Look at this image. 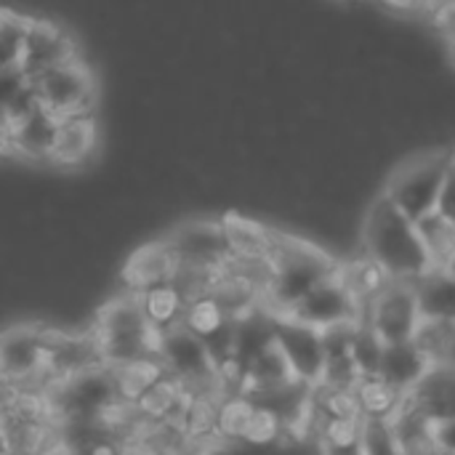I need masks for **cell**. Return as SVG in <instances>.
Instances as JSON below:
<instances>
[{"mask_svg":"<svg viewBox=\"0 0 455 455\" xmlns=\"http://www.w3.org/2000/svg\"><path fill=\"white\" fill-rule=\"evenodd\" d=\"M419 235L427 245V253L435 264V269H445L455 259V224L448 221L440 211L424 216L416 221Z\"/></svg>","mask_w":455,"mask_h":455,"instance_id":"cell-19","label":"cell"},{"mask_svg":"<svg viewBox=\"0 0 455 455\" xmlns=\"http://www.w3.org/2000/svg\"><path fill=\"white\" fill-rule=\"evenodd\" d=\"M179 261L221 269L232 259L224 219H184L163 235Z\"/></svg>","mask_w":455,"mask_h":455,"instance_id":"cell-6","label":"cell"},{"mask_svg":"<svg viewBox=\"0 0 455 455\" xmlns=\"http://www.w3.org/2000/svg\"><path fill=\"white\" fill-rule=\"evenodd\" d=\"M85 455H120V443L117 440H112V437H104V435H99L96 440H91L88 445H85Z\"/></svg>","mask_w":455,"mask_h":455,"instance_id":"cell-29","label":"cell"},{"mask_svg":"<svg viewBox=\"0 0 455 455\" xmlns=\"http://www.w3.org/2000/svg\"><path fill=\"white\" fill-rule=\"evenodd\" d=\"M275 344L291 363L293 373L304 384H317L323 379L328 355L323 344V333L312 325H304L293 317L275 315Z\"/></svg>","mask_w":455,"mask_h":455,"instance_id":"cell-8","label":"cell"},{"mask_svg":"<svg viewBox=\"0 0 455 455\" xmlns=\"http://www.w3.org/2000/svg\"><path fill=\"white\" fill-rule=\"evenodd\" d=\"M109 371L115 381V395L128 403H139L147 389H152L160 379L168 376L160 357H136L128 363L109 365Z\"/></svg>","mask_w":455,"mask_h":455,"instance_id":"cell-16","label":"cell"},{"mask_svg":"<svg viewBox=\"0 0 455 455\" xmlns=\"http://www.w3.org/2000/svg\"><path fill=\"white\" fill-rule=\"evenodd\" d=\"M285 317H293L304 325H312L317 331H325L339 323L363 320V307L355 301V296L344 288V283L331 275L320 285H315Z\"/></svg>","mask_w":455,"mask_h":455,"instance_id":"cell-9","label":"cell"},{"mask_svg":"<svg viewBox=\"0 0 455 455\" xmlns=\"http://www.w3.org/2000/svg\"><path fill=\"white\" fill-rule=\"evenodd\" d=\"M75 59H83L75 35L59 21L32 16L21 61L13 64V67H21L29 77H35L43 69H51L56 64H67V61H75Z\"/></svg>","mask_w":455,"mask_h":455,"instance_id":"cell-10","label":"cell"},{"mask_svg":"<svg viewBox=\"0 0 455 455\" xmlns=\"http://www.w3.org/2000/svg\"><path fill=\"white\" fill-rule=\"evenodd\" d=\"M120 455H163L149 437H131L120 443Z\"/></svg>","mask_w":455,"mask_h":455,"instance_id":"cell-28","label":"cell"},{"mask_svg":"<svg viewBox=\"0 0 455 455\" xmlns=\"http://www.w3.org/2000/svg\"><path fill=\"white\" fill-rule=\"evenodd\" d=\"M259 411V403L243 392H235V395H227L221 403H219V421H216V432L224 435L227 440H235V443H243L253 416Z\"/></svg>","mask_w":455,"mask_h":455,"instance_id":"cell-22","label":"cell"},{"mask_svg":"<svg viewBox=\"0 0 455 455\" xmlns=\"http://www.w3.org/2000/svg\"><path fill=\"white\" fill-rule=\"evenodd\" d=\"M272 283L264 293V307L272 315H288L315 285L336 275L339 261L325 245L275 229Z\"/></svg>","mask_w":455,"mask_h":455,"instance_id":"cell-2","label":"cell"},{"mask_svg":"<svg viewBox=\"0 0 455 455\" xmlns=\"http://www.w3.org/2000/svg\"><path fill=\"white\" fill-rule=\"evenodd\" d=\"M61 117L48 107H40L16 125H3V155L29 165H51L53 147L59 139Z\"/></svg>","mask_w":455,"mask_h":455,"instance_id":"cell-7","label":"cell"},{"mask_svg":"<svg viewBox=\"0 0 455 455\" xmlns=\"http://www.w3.org/2000/svg\"><path fill=\"white\" fill-rule=\"evenodd\" d=\"M160 360H163L165 371L179 381L195 379V376H203V373L219 368V360H216L213 349L208 347V341L195 336L184 323L165 331V344H163Z\"/></svg>","mask_w":455,"mask_h":455,"instance_id":"cell-12","label":"cell"},{"mask_svg":"<svg viewBox=\"0 0 455 455\" xmlns=\"http://www.w3.org/2000/svg\"><path fill=\"white\" fill-rule=\"evenodd\" d=\"M195 336H200L203 341H216L221 333L229 331L232 320L227 317V312L211 299V296H203L197 301H192L184 312V320H181Z\"/></svg>","mask_w":455,"mask_h":455,"instance_id":"cell-23","label":"cell"},{"mask_svg":"<svg viewBox=\"0 0 455 455\" xmlns=\"http://www.w3.org/2000/svg\"><path fill=\"white\" fill-rule=\"evenodd\" d=\"M285 432V419L275 411V408H267V405H259L243 443L251 445V448H275L280 443Z\"/></svg>","mask_w":455,"mask_h":455,"instance_id":"cell-25","label":"cell"},{"mask_svg":"<svg viewBox=\"0 0 455 455\" xmlns=\"http://www.w3.org/2000/svg\"><path fill=\"white\" fill-rule=\"evenodd\" d=\"M421 317L416 283L408 280H389V285L363 309V323H368L384 344L411 341Z\"/></svg>","mask_w":455,"mask_h":455,"instance_id":"cell-5","label":"cell"},{"mask_svg":"<svg viewBox=\"0 0 455 455\" xmlns=\"http://www.w3.org/2000/svg\"><path fill=\"white\" fill-rule=\"evenodd\" d=\"M435 365H445L453 360L455 352V323L437 320V317H421L413 339H411Z\"/></svg>","mask_w":455,"mask_h":455,"instance_id":"cell-20","label":"cell"},{"mask_svg":"<svg viewBox=\"0 0 455 455\" xmlns=\"http://www.w3.org/2000/svg\"><path fill=\"white\" fill-rule=\"evenodd\" d=\"M179 267L176 253L171 251L165 237L149 240L144 245H139L123 264L120 269V283L123 291L131 293H147L157 285H165L173 280V272Z\"/></svg>","mask_w":455,"mask_h":455,"instance_id":"cell-11","label":"cell"},{"mask_svg":"<svg viewBox=\"0 0 455 455\" xmlns=\"http://www.w3.org/2000/svg\"><path fill=\"white\" fill-rule=\"evenodd\" d=\"M357 397H360V405H363V413L368 421H392L405 400V395H400L381 376L363 379V384L357 387Z\"/></svg>","mask_w":455,"mask_h":455,"instance_id":"cell-18","label":"cell"},{"mask_svg":"<svg viewBox=\"0 0 455 455\" xmlns=\"http://www.w3.org/2000/svg\"><path fill=\"white\" fill-rule=\"evenodd\" d=\"M451 53H453V61H455V43H453V45H451Z\"/></svg>","mask_w":455,"mask_h":455,"instance_id":"cell-31","label":"cell"},{"mask_svg":"<svg viewBox=\"0 0 455 455\" xmlns=\"http://www.w3.org/2000/svg\"><path fill=\"white\" fill-rule=\"evenodd\" d=\"M32 83L37 85L43 107L56 112L61 120L64 117H96L99 85L85 59H75V61L43 69L32 77Z\"/></svg>","mask_w":455,"mask_h":455,"instance_id":"cell-4","label":"cell"},{"mask_svg":"<svg viewBox=\"0 0 455 455\" xmlns=\"http://www.w3.org/2000/svg\"><path fill=\"white\" fill-rule=\"evenodd\" d=\"M29 24L32 16L5 8L3 11V21H0V48H3V67H13L21 61L24 45H27V35H29Z\"/></svg>","mask_w":455,"mask_h":455,"instance_id":"cell-24","label":"cell"},{"mask_svg":"<svg viewBox=\"0 0 455 455\" xmlns=\"http://www.w3.org/2000/svg\"><path fill=\"white\" fill-rule=\"evenodd\" d=\"M416 291L424 317L455 323V275L448 269H432L416 283Z\"/></svg>","mask_w":455,"mask_h":455,"instance_id":"cell-17","label":"cell"},{"mask_svg":"<svg viewBox=\"0 0 455 455\" xmlns=\"http://www.w3.org/2000/svg\"><path fill=\"white\" fill-rule=\"evenodd\" d=\"M360 245L392 280L419 283L435 269L416 221L384 192L371 200L360 219Z\"/></svg>","mask_w":455,"mask_h":455,"instance_id":"cell-1","label":"cell"},{"mask_svg":"<svg viewBox=\"0 0 455 455\" xmlns=\"http://www.w3.org/2000/svg\"><path fill=\"white\" fill-rule=\"evenodd\" d=\"M224 229L235 259H269L275 248V227H267L256 219L227 213Z\"/></svg>","mask_w":455,"mask_h":455,"instance_id":"cell-15","label":"cell"},{"mask_svg":"<svg viewBox=\"0 0 455 455\" xmlns=\"http://www.w3.org/2000/svg\"><path fill=\"white\" fill-rule=\"evenodd\" d=\"M141 304H144V312L149 317V323L160 331H168L173 325H179L184 320V312H187V301L184 296L171 285H157L147 293H141Z\"/></svg>","mask_w":455,"mask_h":455,"instance_id":"cell-21","label":"cell"},{"mask_svg":"<svg viewBox=\"0 0 455 455\" xmlns=\"http://www.w3.org/2000/svg\"><path fill=\"white\" fill-rule=\"evenodd\" d=\"M99 149L96 117H64L59 125V139L53 147L51 165L56 168H83Z\"/></svg>","mask_w":455,"mask_h":455,"instance_id":"cell-13","label":"cell"},{"mask_svg":"<svg viewBox=\"0 0 455 455\" xmlns=\"http://www.w3.org/2000/svg\"><path fill=\"white\" fill-rule=\"evenodd\" d=\"M437 211L455 224V157L451 171H448V179H445V187H443V195H440V205Z\"/></svg>","mask_w":455,"mask_h":455,"instance_id":"cell-27","label":"cell"},{"mask_svg":"<svg viewBox=\"0 0 455 455\" xmlns=\"http://www.w3.org/2000/svg\"><path fill=\"white\" fill-rule=\"evenodd\" d=\"M435 368V363L413 344H387L384 357H381V368L379 376L392 384L400 395H411Z\"/></svg>","mask_w":455,"mask_h":455,"instance_id":"cell-14","label":"cell"},{"mask_svg":"<svg viewBox=\"0 0 455 455\" xmlns=\"http://www.w3.org/2000/svg\"><path fill=\"white\" fill-rule=\"evenodd\" d=\"M435 27H437V32L453 45L455 43V0H451V3H445L435 16Z\"/></svg>","mask_w":455,"mask_h":455,"instance_id":"cell-26","label":"cell"},{"mask_svg":"<svg viewBox=\"0 0 455 455\" xmlns=\"http://www.w3.org/2000/svg\"><path fill=\"white\" fill-rule=\"evenodd\" d=\"M445 269H448L451 275H455V259H453V261H451V264H448V267H445Z\"/></svg>","mask_w":455,"mask_h":455,"instance_id":"cell-30","label":"cell"},{"mask_svg":"<svg viewBox=\"0 0 455 455\" xmlns=\"http://www.w3.org/2000/svg\"><path fill=\"white\" fill-rule=\"evenodd\" d=\"M453 157L455 147H432L405 157L384 181V195L413 221L435 213Z\"/></svg>","mask_w":455,"mask_h":455,"instance_id":"cell-3","label":"cell"}]
</instances>
